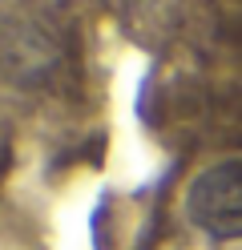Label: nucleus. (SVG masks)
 <instances>
[{
  "instance_id": "1",
  "label": "nucleus",
  "mask_w": 242,
  "mask_h": 250,
  "mask_svg": "<svg viewBox=\"0 0 242 250\" xmlns=\"http://www.w3.org/2000/svg\"><path fill=\"white\" fill-rule=\"evenodd\" d=\"M186 218L218 242L242 238V162L202 169L186 190Z\"/></svg>"
}]
</instances>
